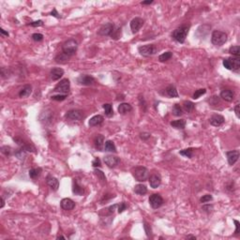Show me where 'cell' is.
Returning <instances> with one entry per match:
<instances>
[{"mask_svg": "<svg viewBox=\"0 0 240 240\" xmlns=\"http://www.w3.org/2000/svg\"><path fill=\"white\" fill-rule=\"evenodd\" d=\"M239 104H236V107H235V113H236V117L237 118H239L240 117V112H239Z\"/></svg>", "mask_w": 240, "mask_h": 240, "instance_id": "11a10c76", "label": "cell"}, {"mask_svg": "<svg viewBox=\"0 0 240 240\" xmlns=\"http://www.w3.org/2000/svg\"><path fill=\"white\" fill-rule=\"evenodd\" d=\"M152 3H153V0H148V1H143L141 4L142 5H150Z\"/></svg>", "mask_w": 240, "mask_h": 240, "instance_id": "6f0895ef", "label": "cell"}, {"mask_svg": "<svg viewBox=\"0 0 240 240\" xmlns=\"http://www.w3.org/2000/svg\"><path fill=\"white\" fill-rule=\"evenodd\" d=\"M1 152L4 154L6 156H10V154L12 153V149L10 146H8V145H5V146H2L1 147Z\"/></svg>", "mask_w": 240, "mask_h": 240, "instance_id": "60d3db41", "label": "cell"}, {"mask_svg": "<svg viewBox=\"0 0 240 240\" xmlns=\"http://www.w3.org/2000/svg\"><path fill=\"white\" fill-rule=\"evenodd\" d=\"M83 113L82 111L80 110H70L69 112H67V114H65V117L68 120L70 121H78L81 120L83 118Z\"/></svg>", "mask_w": 240, "mask_h": 240, "instance_id": "9c48e42d", "label": "cell"}, {"mask_svg": "<svg viewBox=\"0 0 240 240\" xmlns=\"http://www.w3.org/2000/svg\"><path fill=\"white\" fill-rule=\"evenodd\" d=\"M193 151H194L193 148H186L184 150H181L179 152V154H180V155H182V156H184V157H186V158L192 159V156H193Z\"/></svg>", "mask_w": 240, "mask_h": 240, "instance_id": "e575fe53", "label": "cell"}, {"mask_svg": "<svg viewBox=\"0 0 240 240\" xmlns=\"http://www.w3.org/2000/svg\"><path fill=\"white\" fill-rule=\"evenodd\" d=\"M210 124L214 127H219L223 124V123L225 122V119L224 117L221 114H214L211 116V118H210Z\"/></svg>", "mask_w": 240, "mask_h": 240, "instance_id": "e0dca14e", "label": "cell"}, {"mask_svg": "<svg viewBox=\"0 0 240 240\" xmlns=\"http://www.w3.org/2000/svg\"><path fill=\"white\" fill-rule=\"evenodd\" d=\"M140 137H141V139H143V140H146V139L150 138V134L146 133V132H143V133L140 134Z\"/></svg>", "mask_w": 240, "mask_h": 240, "instance_id": "db71d44e", "label": "cell"}, {"mask_svg": "<svg viewBox=\"0 0 240 240\" xmlns=\"http://www.w3.org/2000/svg\"><path fill=\"white\" fill-rule=\"evenodd\" d=\"M32 92V87L30 84H26L23 85V87L21 88L20 92H19V97L22 98H27L30 96Z\"/></svg>", "mask_w": 240, "mask_h": 240, "instance_id": "44dd1931", "label": "cell"}, {"mask_svg": "<svg viewBox=\"0 0 240 240\" xmlns=\"http://www.w3.org/2000/svg\"><path fill=\"white\" fill-rule=\"evenodd\" d=\"M0 32H1V34H2V35H5V36L9 37V33H8V32H6V31H5V30H4L3 28H1V29H0Z\"/></svg>", "mask_w": 240, "mask_h": 240, "instance_id": "680465c9", "label": "cell"}, {"mask_svg": "<svg viewBox=\"0 0 240 240\" xmlns=\"http://www.w3.org/2000/svg\"><path fill=\"white\" fill-rule=\"evenodd\" d=\"M60 238H62V239H66V237H65V236H57V239H60Z\"/></svg>", "mask_w": 240, "mask_h": 240, "instance_id": "6125c7cd", "label": "cell"}, {"mask_svg": "<svg viewBox=\"0 0 240 240\" xmlns=\"http://www.w3.org/2000/svg\"><path fill=\"white\" fill-rule=\"evenodd\" d=\"M104 118L103 116L101 115V114H98V115H95L93 116L90 120H89V126L90 127H95V126H98L101 125V123L103 122Z\"/></svg>", "mask_w": 240, "mask_h": 240, "instance_id": "7402d4cb", "label": "cell"}, {"mask_svg": "<svg viewBox=\"0 0 240 240\" xmlns=\"http://www.w3.org/2000/svg\"><path fill=\"white\" fill-rule=\"evenodd\" d=\"M46 183L47 185L50 187L53 190H57L59 188V181L57 178H55L52 175H48L46 178Z\"/></svg>", "mask_w": 240, "mask_h": 240, "instance_id": "d6986e66", "label": "cell"}, {"mask_svg": "<svg viewBox=\"0 0 240 240\" xmlns=\"http://www.w3.org/2000/svg\"><path fill=\"white\" fill-rule=\"evenodd\" d=\"M163 203H164L163 198L158 193L152 194L149 197V204H150L151 207L154 209H158L159 207H161L163 205Z\"/></svg>", "mask_w": 240, "mask_h": 240, "instance_id": "ba28073f", "label": "cell"}, {"mask_svg": "<svg viewBox=\"0 0 240 240\" xmlns=\"http://www.w3.org/2000/svg\"><path fill=\"white\" fill-rule=\"evenodd\" d=\"M171 126L175 128H178V130H183V128H185V127H186V120L185 119H178V120L172 121Z\"/></svg>", "mask_w": 240, "mask_h": 240, "instance_id": "d4e9b609", "label": "cell"}, {"mask_svg": "<svg viewBox=\"0 0 240 240\" xmlns=\"http://www.w3.org/2000/svg\"><path fill=\"white\" fill-rule=\"evenodd\" d=\"M189 29V26H181L180 27L176 28L173 32V39L175 41L179 42V43H184L188 36Z\"/></svg>", "mask_w": 240, "mask_h": 240, "instance_id": "7a4b0ae2", "label": "cell"}, {"mask_svg": "<svg viewBox=\"0 0 240 240\" xmlns=\"http://www.w3.org/2000/svg\"><path fill=\"white\" fill-rule=\"evenodd\" d=\"M103 143H104V137L102 135H98L95 138V146L98 151L103 150Z\"/></svg>", "mask_w": 240, "mask_h": 240, "instance_id": "4316f807", "label": "cell"}, {"mask_svg": "<svg viewBox=\"0 0 240 240\" xmlns=\"http://www.w3.org/2000/svg\"><path fill=\"white\" fill-rule=\"evenodd\" d=\"M118 206V205H114V206H111L110 207L106 208V209H103L104 212H105V215H112L114 214L115 208Z\"/></svg>", "mask_w": 240, "mask_h": 240, "instance_id": "b9f144b4", "label": "cell"}, {"mask_svg": "<svg viewBox=\"0 0 240 240\" xmlns=\"http://www.w3.org/2000/svg\"><path fill=\"white\" fill-rule=\"evenodd\" d=\"M42 172V169L41 168H33L29 171V176L32 178V179H35V178L38 177Z\"/></svg>", "mask_w": 240, "mask_h": 240, "instance_id": "1f68e13d", "label": "cell"}, {"mask_svg": "<svg viewBox=\"0 0 240 240\" xmlns=\"http://www.w3.org/2000/svg\"><path fill=\"white\" fill-rule=\"evenodd\" d=\"M70 88V81L68 79H63V80H61L60 83L57 84V87H54V92H58L59 94L67 95L68 93H69Z\"/></svg>", "mask_w": 240, "mask_h": 240, "instance_id": "52a82bcc", "label": "cell"}, {"mask_svg": "<svg viewBox=\"0 0 240 240\" xmlns=\"http://www.w3.org/2000/svg\"><path fill=\"white\" fill-rule=\"evenodd\" d=\"M134 192L138 195H145L147 193V188L143 184H138L134 187Z\"/></svg>", "mask_w": 240, "mask_h": 240, "instance_id": "83f0119b", "label": "cell"}, {"mask_svg": "<svg viewBox=\"0 0 240 240\" xmlns=\"http://www.w3.org/2000/svg\"><path fill=\"white\" fill-rule=\"evenodd\" d=\"M103 109L104 112H105V114L108 117H111V116L114 115V110H113V106L111 105L110 103H106L103 105Z\"/></svg>", "mask_w": 240, "mask_h": 240, "instance_id": "4dcf8cb0", "label": "cell"}, {"mask_svg": "<svg viewBox=\"0 0 240 240\" xmlns=\"http://www.w3.org/2000/svg\"><path fill=\"white\" fill-rule=\"evenodd\" d=\"M144 23H145V21L140 17H135L134 19H132L131 22V29L132 33L138 32L141 29V27L144 26Z\"/></svg>", "mask_w": 240, "mask_h": 240, "instance_id": "30bf717a", "label": "cell"}, {"mask_svg": "<svg viewBox=\"0 0 240 240\" xmlns=\"http://www.w3.org/2000/svg\"><path fill=\"white\" fill-rule=\"evenodd\" d=\"M60 206L64 210L70 211V210H72V209L75 207V203L70 198H64V199H62V201H61Z\"/></svg>", "mask_w": 240, "mask_h": 240, "instance_id": "2e32d148", "label": "cell"}, {"mask_svg": "<svg viewBox=\"0 0 240 240\" xmlns=\"http://www.w3.org/2000/svg\"><path fill=\"white\" fill-rule=\"evenodd\" d=\"M94 173H95V175L98 177V179L101 180V182L102 184H105V183H106V177H105V175H104V174L102 173V172H101V170L96 169V170L94 171Z\"/></svg>", "mask_w": 240, "mask_h": 240, "instance_id": "74e56055", "label": "cell"}, {"mask_svg": "<svg viewBox=\"0 0 240 240\" xmlns=\"http://www.w3.org/2000/svg\"><path fill=\"white\" fill-rule=\"evenodd\" d=\"M69 58L70 57H67L65 54L61 53L58 55H57V57H55V62H57V63H66Z\"/></svg>", "mask_w": 240, "mask_h": 240, "instance_id": "8d00e7d4", "label": "cell"}, {"mask_svg": "<svg viewBox=\"0 0 240 240\" xmlns=\"http://www.w3.org/2000/svg\"><path fill=\"white\" fill-rule=\"evenodd\" d=\"M149 184L150 187L153 189H157L161 184V176L159 174H153L149 177Z\"/></svg>", "mask_w": 240, "mask_h": 240, "instance_id": "9a60e30c", "label": "cell"}, {"mask_svg": "<svg viewBox=\"0 0 240 240\" xmlns=\"http://www.w3.org/2000/svg\"><path fill=\"white\" fill-rule=\"evenodd\" d=\"M1 202H2V203H1V208H2V207H4V205H5V200H4L3 197L1 198Z\"/></svg>", "mask_w": 240, "mask_h": 240, "instance_id": "94428289", "label": "cell"}, {"mask_svg": "<svg viewBox=\"0 0 240 240\" xmlns=\"http://www.w3.org/2000/svg\"><path fill=\"white\" fill-rule=\"evenodd\" d=\"M186 238L187 239H196V236H192V235H189V236H186Z\"/></svg>", "mask_w": 240, "mask_h": 240, "instance_id": "91938a15", "label": "cell"}, {"mask_svg": "<svg viewBox=\"0 0 240 240\" xmlns=\"http://www.w3.org/2000/svg\"><path fill=\"white\" fill-rule=\"evenodd\" d=\"M138 51L141 55H143V57H149L158 53V48L154 44H147V45L140 46L138 48Z\"/></svg>", "mask_w": 240, "mask_h": 240, "instance_id": "8992f818", "label": "cell"}, {"mask_svg": "<svg viewBox=\"0 0 240 240\" xmlns=\"http://www.w3.org/2000/svg\"><path fill=\"white\" fill-rule=\"evenodd\" d=\"M127 207H128V206L126 205V203H124V202L120 203V204L118 205V213H122Z\"/></svg>", "mask_w": 240, "mask_h": 240, "instance_id": "681fc988", "label": "cell"}, {"mask_svg": "<svg viewBox=\"0 0 240 240\" xmlns=\"http://www.w3.org/2000/svg\"><path fill=\"white\" fill-rule=\"evenodd\" d=\"M110 37L112 39H114V40H118L121 37V28L114 26V28L113 32H112V34H111Z\"/></svg>", "mask_w": 240, "mask_h": 240, "instance_id": "836d02e7", "label": "cell"}, {"mask_svg": "<svg viewBox=\"0 0 240 240\" xmlns=\"http://www.w3.org/2000/svg\"><path fill=\"white\" fill-rule=\"evenodd\" d=\"M92 165H93V167L97 168V167H101V159H98V158H96L93 162H92Z\"/></svg>", "mask_w": 240, "mask_h": 240, "instance_id": "816d5d0a", "label": "cell"}, {"mask_svg": "<svg viewBox=\"0 0 240 240\" xmlns=\"http://www.w3.org/2000/svg\"><path fill=\"white\" fill-rule=\"evenodd\" d=\"M32 39L35 41H41L42 40H43V35L40 34V33H35L32 35Z\"/></svg>", "mask_w": 240, "mask_h": 240, "instance_id": "f6af8a7d", "label": "cell"}, {"mask_svg": "<svg viewBox=\"0 0 240 240\" xmlns=\"http://www.w3.org/2000/svg\"><path fill=\"white\" fill-rule=\"evenodd\" d=\"M233 221H235V223H236V233H236V235H237V233H238V228H239V221H238V220H236V219L233 220Z\"/></svg>", "mask_w": 240, "mask_h": 240, "instance_id": "9f6ffc18", "label": "cell"}, {"mask_svg": "<svg viewBox=\"0 0 240 240\" xmlns=\"http://www.w3.org/2000/svg\"><path fill=\"white\" fill-rule=\"evenodd\" d=\"M103 161H104V162H105V164L110 168L115 167V166L118 165V163L120 162L119 158L115 157V156H113V155L105 156V157H104V159H103Z\"/></svg>", "mask_w": 240, "mask_h": 240, "instance_id": "4fadbf2b", "label": "cell"}, {"mask_svg": "<svg viewBox=\"0 0 240 240\" xmlns=\"http://www.w3.org/2000/svg\"><path fill=\"white\" fill-rule=\"evenodd\" d=\"M104 150L108 152H116V147L112 141H106L104 145Z\"/></svg>", "mask_w": 240, "mask_h": 240, "instance_id": "f546056e", "label": "cell"}, {"mask_svg": "<svg viewBox=\"0 0 240 240\" xmlns=\"http://www.w3.org/2000/svg\"><path fill=\"white\" fill-rule=\"evenodd\" d=\"M206 93V89L205 88H203V89H198V90H196L195 91V93L193 94V98L194 100H198V98L202 96V95H204Z\"/></svg>", "mask_w": 240, "mask_h": 240, "instance_id": "ab89813d", "label": "cell"}, {"mask_svg": "<svg viewBox=\"0 0 240 240\" xmlns=\"http://www.w3.org/2000/svg\"><path fill=\"white\" fill-rule=\"evenodd\" d=\"M66 98H67V95L59 94V95H54V96H52V100H54V101H64Z\"/></svg>", "mask_w": 240, "mask_h": 240, "instance_id": "ee69618b", "label": "cell"}, {"mask_svg": "<svg viewBox=\"0 0 240 240\" xmlns=\"http://www.w3.org/2000/svg\"><path fill=\"white\" fill-rule=\"evenodd\" d=\"M77 83L81 85H91L95 83V79L91 75L84 74V75H80L77 78Z\"/></svg>", "mask_w": 240, "mask_h": 240, "instance_id": "8fae6325", "label": "cell"}, {"mask_svg": "<svg viewBox=\"0 0 240 240\" xmlns=\"http://www.w3.org/2000/svg\"><path fill=\"white\" fill-rule=\"evenodd\" d=\"M212 199H213L212 195H210V194H206V195H204V196H203L202 198L200 199V202H201V203H207V202L212 201Z\"/></svg>", "mask_w": 240, "mask_h": 240, "instance_id": "7bdbcfd3", "label": "cell"}, {"mask_svg": "<svg viewBox=\"0 0 240 240\" xmlns=\"http://www.w3.org/2000/svg\"><path fill=\"white\" fill-rule=\"evenodd\" d=\"M51 15L52 16H54V17H55V18H57V19H59V18H61V15L58 13L57 12V9H54L53 10V11L51 12Z\"/></svg>", "mask_w": 240, "mask_h": 240, "instance_id": "f5cc1de1", "label": "cell"}, {"mask_svg": "<svg viewBox=\"0 0 240 240\" xmlns=\"http://www.w3.org/2000/svg\"><path fill=\"white\" fill-rule=\"evenodd\" d=\"M64 75V70L61 68H54L50 72V76L53 81H57Z\"/></svg>", "mask_w": 240, "mask_h": 240, "instance_id": "ac0fdd59", "label": "cell"}, {"mask_svg": "<svg viewBox=\"0 0 240 240\" xmlns=\"http://www.w3.org/2000/svg\"><path fill=\"white\" fill-rule=\"evenodd\" d=\"M15 155L19 158L20 159H23L26 158V153H24V150L23 149H20V150H17L15 151Z\"/></svg>", "mask_w": 240, "mask_h": 240, "instance_id": "bcb514c9", "label": "cell"}, {"mask_svg": "<svg viewBox=\"0 0 240 240\" xmlns=\"http://www.w3.org/2000/svg\"><path fill=\"white\" fill-rule=\"evenodd\" d=\"M133 177L139 182H145L147 178L149 176V172L145 167H143V166H139V167H136L133 172H132Z\"/></svg>", "mask_w": 240, "mask_h": 240, "instance_id": "277c9868", "label": "cell"}, {"mask_svg": "<svg viewBox=\"0 0 240 240\" xmlns=\"http://www.w3.org/2000/svg\"><path fill=\"white\" fill-rule=\"evenodd\" d=\"M203 210L206 213H210L213 210V206L212 205H206V206H203Z\"/></svg>", "mask_w": 240, "mask_h": 240, "instance_id": "f907efd6", "label": "cell"}, {"mask_svg": "<svg viewBox=\"0 0 240 240\" xmlns=\"http://www.w3.org/2000/svg\"><path fill=\"white\" fill-rule=\"evenodd\" d=\"M145 230L146 233V236L150 237L151 236V227L148 223H146V222H145Z\"/></svg>", "mask_w": 240, "mask_h": 240, "instance_id": "c3c4849f", "label": "cell"}, {"mask_svg": "<svg viewBox=\"0 0 240 240\" xmlns=\"http://www.w3.org/2000/svg\"><path fill=\"white\" fill-rule=\"evenodd\" d=\"M226 157L227 161H228L229 165L233 166L237 161L239 158V151L238 150H233V151H228L226 152Z\"/></svg>", "mask_w": 240, "mask_h": 240, "instance_id": "5bb4252c", "label": "cell"}, {"mask_svg": "<svg viewBox=\"0 0 240 240\" xmlns=\"http://www.w3.org/2000/svg\"><path fill=\"white\" fill-rule=\"evenodd\" d=\"M72 192L76 194V195H83L84 190L82 186L79 185V183L77 182L76 179H73V186H72Z\"/></svg>", "mask_w": 240, "mask_h": 240, "instance_id": "603a6c76", "label": "cell"}, {"mask_svg": "<svg viewBox=\"0 0 240 240\" xmlns=\"http://www.w3.org/2000/svg\"><path fill=\"white\" fill-rule=\"evenodd\" d=\"M172 114H173L175 116H180L183 114L182 108L180 107L179 104H175L173 109H172Z\"/></svg>", "mask_w": 240, "mask_h": 240, "instance_id": "d6a6232c", "label": "cell"}, {"mask_svg": "<svg viewBox=\"0 0 240 240\" xmlns=\"http://www.w3.org/2000/svg\"><path fill=\"white\" fill-rule=\"evenodd\" d=\"M220 98H222V100L226 101H233V98H235V93H233V91L230 90V89H223L222 91L220 92Z\"/></svg>", "mask_w": 240, "mask_h": 240, "instance_id": "ffe728a7", "label": "cell"}, {"mask_svg": "<svg viewBox=\"0 0 240 240\" xmlns=\"http://www.w3.org/2000/svg\"><path fill=\"white\" fill-rule=\"evenodd\" d=\"M114 28V23H105L100 28V30H98V34H100L101 36H111Z\"/></svg>", "mask_w": 240, "mask_h": 240, "instance_id": "7c38bea8", "label": "cell"}, {"mask_svg": "<svg viewBox=\"0 0 240 240\" xmlns=\"http://www.w3.org/2000/svg\"><path fill=\"white\" fill-rule=\"evenodd\" d=\"M194 103L192 102V101H184L183 102V109L184 111H185L186 113H190V112H192V111L194 110Z\"/></svg>", "mask_w": 240, "mask_h": 240, "instance_id": "f1b7e54d", "label": "cell"}, {"mask_svg": "<svg viewBox=\"0 0 240 240\" xmlns=\"http://www.w3.org/2000/svg\"><path fill=\"white\" fill-rule=\"evenodd\" d=\"M28 26H34V27H38V26H43V22L41 20H39V21H35V22H32L28 23Z\"/></svg>", "mask_w": 240, "mask_h": 240, "instance_id": "7dc6e473", "label": "cell"}, {"mask_svg": "<svg viewBox=\"0 0 240 240\" xmlns=\"http://www.w3.org/2000/svg\"><path fill=\"white\" fill-rule=\"evenodd\" d=\"M77 48H78V42L75 40L71 39L64 42V44L62 45V53L65 54L67 57H70L73 54H75Z\"/></svg>", "mask_w": 240, "mask_h": 240, "instance_id": "6da1fadb", "label": "cell"}, {"mask_svg": "<svg viewBox=\"0 0 240 240\" xmlns=\"http://www.w3.org/2000/svg\"><path fill=\"white\" fill-rule=\"evenodd\" d=\"M166 94H167L170 98H178V93L175 85L170 84L166 87Z\"/></svg>", "mask_w": 240, "mask_h": 240, "instance_id": "484cf974", "label": "cell"}, {"mask_svg": "<svg viewBox=\"0 0 240 240\" xmlns=\"http://www.w3.org/2000/svg\"><path fill=\"white\" fill-rule=\"evenodd\" d=\"M173 57V54L172 52H165L162 54H161L159 57V60L161 62H165V61H168L169 59H171V57Z\"/></svg>", "mask_w": 240, "mask_h": 240, "instance_id": "d590c367", "label": "cell"}, {"mask_svg": "<svg viewBox=\"0 0 240 240\" xmlns=\"http://www.w3.org/2000/svg\"><path fill=\"white\" fill-rule=\"evenodd\" d=\"M229 53L233 55H235L236 57H238L239 54H240V47L238 45L236 46H232L230 49H229Z\"/></svg>", "mask_w": 240, "mask_h": 240, "instance_id": "f35d334b", "label": "cell"}, {"mask_svg": "<svg viewBox=\"0 0 240 240\" xmlns=\"http://www.w3.org/2000/svg\"><path fill=\"white\" fill-rule=\"evenodd\" d=\"M224 68L229 70L237 71L240 68V58L239 57H228L222 61Z\"/></svg>", "mask_w": 240, "mask_h": 240, "instance_id": "5b68a950", "label": "cell"}, {"mask_svg": "<svg viewBox=\"0 0 240 240\" xmlns=\"http://www.w3.org/2000/svg\"><path fill=\"white\" fill-rule=\"evenodd\" d=\"M211 41L215 46H222L227 41V34L219 30H214L211 35Z\"/></svg>", "mask_w": 240, "mask_h": 240, "instance_id": "3957f363", "label": "cell"}, {"mask_svg": "<svg viewBox=\"0 0 240 240\" xmlns=\"http://www.w3.org/2000/svg\"><path fill=\"white\" fill-rule=\"evenodd\" d=\"M132 110V107L130 103H121L118 106V113L121 114H125Z\"/></svg>", "mask_w": 240, "mask_h": 240, "instance_id": "cb8c5ba5", "label": "cell"}]
</instances>
